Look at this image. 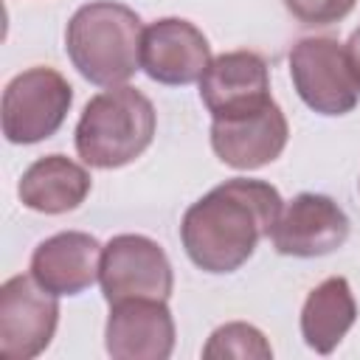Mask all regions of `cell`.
I'll use <instances>...</instances> for the list:
<instances>
[{
    "label": "cell",
    "instance_id": "cell-16",
    "mask_svg": "<svg viewBox=\"0 0 360 360\" xmlns=\"http://www.w3.org/2000/svg\"><path fill=\"white\" fill-rule=\"evenodd\" d=\"M202 357L217 360V357H236V360H270L273 346L264 338L262 329L245 321H231L222 323L211 332V338L202 346Z\"/></svg>",
    "mask_w": 360,
    "mask_h": 360
},
{
    "label": "cell",
    "instance_id": "cell-2",
    "mask_svg": "<svg viewBox=\"0 0 360 360\" xmlns=\"http://www.w3.org/2000/svg\"><path fill=\"white\" fill-rule=\"evenodd\" d=\"M143 22L115 0H93L73 11L65 28V51L73 68L98 87H115L141 68Z\"/></svg>",
    "mask_w": 360,
    "mask_h": 360
},
{
    "label": "cell",
    "instance_id": "cell-14",
    "mask_svg": "<svg viewBox=\"0 0 360 360\" xmlns=\"http://www.w3.org/2000/svg\"><path fill=\"white\" fill-rule=\"evenodd\" d=\"M90 172L68 155H45L34 160L17 186L20 202L37 214H68L90 194Z\"/></svg>",
    "mask_w": 360,
    "mask_h": 360
},
{
    "label": "cell",
    "instance_id": "cell-11",
    "mask_svg": "<svg viewBox=\"0 0 360 360\" xmlns=\"http://www.w3.org/2000/svg\"><path fill=\"white\" fill-rule=\"evenodd\" d=\"M104 346L115 360H166L174 352V318L166 301L127 298L110 304Z\"/></svg>",
    "mask_w": 360,
    "mask_h": 360
},
{
    "label": "cell",
    "instance_id": "cell-6",
    "mask_svg": "<svg viewBox=\"0 0 360 360\" xmlns=\"http://www.w3.org/2000/svg\"><path fill=\"white\" fill-rule=\"evenodd\" d=\"M98 284L107 304L127 298L169 301L174 270L166 250L143 233H118L104 245Z\"/></svg>",
    "mask_w": 360,
    "mask_h": 360
},
{
    "label": "cell",
    "instance_id": "cell-13",
    "mask_svg": "<svg viewBox=\"0 0 360 360\" xmlns=\"http://www.w3.org/2000/svg\"><path fill=\"white\" fill-rule=\"evenodd\" d=\"M101 242L84 231H62L42 239L31 253V276L53 295L84 292L101 270Z\"/></svg>",
    "mask_w": 360,
    "mask_h": 360
},
{
    "label": "cell",
    "instance_id": "cell-1",
    "mask_svg": "<svg viewBox=\"0 0 360 360\" xmlns=\"http://www.w3.org/2000/svg\"><path fill=\"white\" fill-rule=\"evenodd\" d=\"M284 200L267 180L231 177L191 202L180 222L186 256L205 273L222 276L239 270L270 236Z\"/></svg>",
    "mask_w": 360,
    "mask_h": 360
},
{
    "label": "cell",
    "instance_id": "cell-12",
    "mask_svg": "<svg viewBox=\"0 0 360 360\" xmlns=\"http://www.w3.org/2000/svg\"><path fill=\"white\" fill-rule=\"evenodd\" d=\"M287 138H290V127L276 101L270 107H264L262 112L211 124L214 155L225 166L239 169V172L262 169V166L273 163L276 158H281Z\"/></svg>",
    "mask_w": 360,
    "mask_h": 360
},
{
    "label": "cell",
    "instance_id": "cell-9",
    "mask_svg": "<svg viewBox=\"0 0 360 360\" xmlns=\"http://www.w3.org/2000/svg\"><path fill=\"white\" fill-rule=\"evenodd\" d=\"M349 239L346 211L326 194L301 191L278 214L270 242L281 256L315 259L335 253Z\"/></svg>",
    "mask_w": 360,
    "mask_h": 360
},
{
    "label": "cell",
    "instance_id": "cell-8",
    "mask_svg": "<svg viewBox=\"0 0 360 360\" xmlns=\"http://www.w3.org/2000/svg\"><path fill=\"white\" fill-rule=\"evenodd\" d=\"M200 98L214 121L262 112L273 104L264 56L256 51H228L214 56L200 76Z\"/></svg>",
    "mask_w": 360,
    "mask_h": 360
},
{
    "label": "cell",
    "instance_id": "cell-17",
    "mask_svg": "<svg viewBox=\"0 0 360 360\" xmlns=\"http://www.w3.org/2000/svg\"><path fill=\"white\" fill-rule=\"evenodd\" d=\"M357 0H284L287 11L304 25H332L352 14Z\"/></svg>",
    "mask_w": 360,
    "mask_h": 360
},
{
    "label": "cell",
    "instance_id": "cell-10",
    "mask_svg": "<svg viewBox=\"0 0 360 360\" xmlns=\"http://www.w3.org/2000/svg\"><path fill=\"white\" fill-rule=\"evenodd\" d=\"M208 65L211 45L194 22L183 17H163L143 28L141 68L152 82L172 87L191 84L200 82Z\"/></svg>",
    "mask_w": 360,
    "mask_h": 360
},
{
    "label": "cell",
    "instance_id": "cell-7",
    "mask_svg": "<svg viewBox=\"0 0 360 360\" xmlns=\"http://www.w3.org/2000/svg\"><path fill=\"white\" fill-rule=\"evenodd\" d=\"M59 295L34 276H11L0 287V354L6 360L39 357L59 323Z\"/></svg>",
    "mask_w": 360,
    "mask_h": 360
},
{
    "label": "cell",
    "instance_id": "cell-4",
    "mask_svg": "<svg viewBox=\"0 0 360 360\" xmlns=\"http://www.w3.org/2000/svg\"><path fill=\"white\" fill-rule=\"evenodd\" d=\"M290 76L301 101L318 115H346L360 101V79L335 37H304L290 51Z\"/></svg>",
    "mask_w": 360,
    "mask_h": 360
},
{
    "label": "cell",
    "instance_id": "cell-3",
    "mask_svg": "<svg viewBox=\"0 0 360 360\" xmlns=\"http://www.w3.org/2000/svg\"><path fill=\"white\" fill-rule=\"evenodd\" d=\"M158 129L152 101L129 87L115 84L96 93L76 124V152L93 169H121L141 158Z\"/></svg>",
    "mask_w": 360,
    "mask_h": 360
},
{
    "label": "cell",
    "instance_id": "cell-5",
    "mask_svg": "<svg viewBox=\"0 0 360 360\" xmlns=\"http://www.w3.org/2000/svg\"><path fill=\"white\" fill-rule=\"evenodd\" d=\"M73 104V87L53 68H28L3 90V135L8 143H39L56 135Z\"/></svg>",
    "mask_w": 360,
    "mask_h": 360
},
{
    "label": "cell",
    "instance_id": "cell-15",
    "mask_svg": "<svg viewBox=\"0 0 360 360\" xmlns=\"http://www.w3.org/2000/svg\"><path fill=\"white\" fill-rule=\"evenodd\" d=\"M357 321V301L343 276L323 278L301 307V338L318 354H332Z\"/></svg>",
    "mask_w": 360,
    "mask_h": 360
},
{
    "label": "cell",
    "instance_id": "cell-18",
    "mask_svg": "<svg viewBox=\"0 0 360 360\" xmlns=\"http://www.w3.org/2000/svg\"><path fill=\"white\" fill-rule=\"evenodd\" d=\"M346 51H349V59H352V65L357 70V79H360V28L352 31V37L346 42Z\"/></svg>",
    "mask_w": 360,
    "mask_h": 360
}]
</instances>
